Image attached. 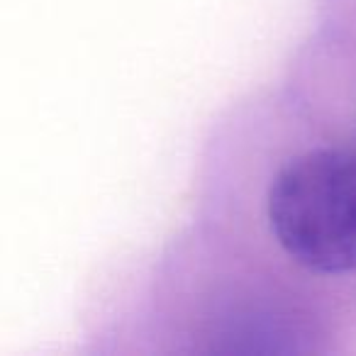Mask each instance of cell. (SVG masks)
<instances>
[{"mask_svg": "<svg viewBox=\"0 0 356 356\" xmlns=\"http://www.w3.org/2000/svg\"><path fill=\"white\" fill-rule=\"evenodd\" d=\"M268 222L300 266L330 276L356 271V159L317 149L288 161L268 191Z\"/></svg>", "mask_w": 356, "mask_h": 356, "instance_id": "obj_1", "label": "cell"}]
</instances>
